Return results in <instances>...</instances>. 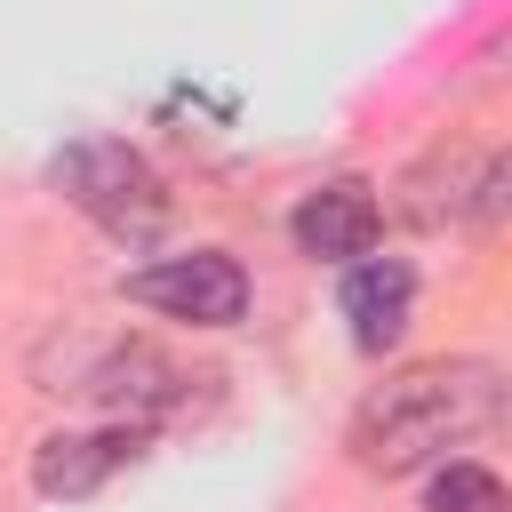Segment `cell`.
Here are the masks:
<instances>
[{
  "label": "cell",
  "instance_id": "obj_1",
  "mask_svg": "<svg viewBox=\"0 0 512 512\" xmlns=\"http://www.w3.org/2000/svg\"><path fill=\"white\" fill-rule=\"evenodd\" d=\"M504 408L496 368L480 360H416L400 376H384L360 416H352V464L376 480H408L424 464H440L448 448H464L488 416Z\"/></svg>",
  "mask_w": 512,
  "mask_h": 512
},
{
  "label": "cell",
  "instance_id": "obj_2",
  "mask_svg": "<svg viewBox=\"0 0 512 512\" xmlns=\"http://www.w3.org/2000/svg\"><path fill=\"white\" fill-rule=\"evenodd\" d=\"M48 176H56V192H64L80 216H96V224L120 232V240H144V232L168 224V184H160L152 160H144L136 144H120V136H88V144L56 152Z\"/></svg>",
  "mask_w": 512,
  "mask_h": 512
},
{
  "label": "cell",
  "instance_id": "obj_3",
  "mask_svg": "<svg viewBox=\"0 0 512 512\" xmlns=\"http://www.w3.org/2000/svg\"><path fill=\"white\" fill-rule=\"evenodd\" d=\"M72 392L80 400H96L112 424H160V416H176L184 400H192V376L160 352V344H144V336H120V344H104L80 376H72Z\"/></svg>",
  "mask_w": 512,
  "mask_h": 512
},
{
  "label": "cell",
  "instance_id": "obj_4",
  "mask_svg": "<svg viewBox=\"0 0 512 512\" xmlns=\"http://www.w3.org/2000/svg\"><path fill=\"white\" fill-rule=\"evenodd\" d=\"M128 304L192 320V328H232L248 312V272L224 248H192V256H160L144 272H128Z\"/></svg>",
  "mask_w": 512,
  "mask_h": 512
},
{
  "label": "cell",
  "instance_id": "obj_5",
  "mask_svg": "<svg viewBox=\"0 0 512 512\" xmlns=\"http://www.w3.org/2000/svg\"><path fill=\"white\" fill-rule=\"evenodd\" d=\"M376 232H384V208H376V192H368L360 176H328V184L304 192L296 216H288V240H296V256H312V264H360V256L376 248Z\"/></svg>",
  "mask_w": 512,
  "mask_h": 512
},
{
  "label": "cell",
  "instance_id": "obj_6",
  "mask_svg": "<svg viewBox=\"0 0 512 512\" xmlns=\"http://www.w3.org/2000/svg\"><path fill=\"white\" fill-rule=\"evenodd\" d=\"M144 432L136 424H96V432H48L40 456H32V488L48 504H72V496H96L120 464H136Z\"/></svg>",
  "mask_w": 512,
  "mask_h": 512
},
{
  "label": "cell",
  "instance_id": "obj_7",
  "mask_svg": "<svg viewBox=\"0 0 512 512\" xmlns=\"http://www.w3.org/2000/svg\"><path fill=\"white\" fill-rule=\"evenodd\" d=\"M408 312H416V272L400 256H360L344 264V320H352V344L360 352H384L408 336Z\"/></svg>",
  "mask_w": 512,
  "mask_h": 512
},
{
  "label": "cell",
  "instance_id": "obj_8",
  "mask_svg": "<svg viewBox=\"0 0 512 512\" xmlns=\"http://www.w3.org/2000/svg\"><path fill=\"white\" fill-rule=\"evenodd\" d=\"M472 192H480V152H432V160L408 176V216H416V224L472 216Z\"/></svg>",
  "mask_w": 512,
  "mask_h": 512
},
{
  "label": "cell",
  "instance_id": "obj_9",
  "mask_svg": "<svg viewBox=\"0 0 512 512\" xmlns=\"http://www.w3.org/2000/svg\"><path fill=\"white\" fill-rule=\"evenodd\" d=\"M424 512H512V496H504V480H496L488 464L448 456V464L424 480Z\"/></svg>",
  "mask_w": 512,
  "mask_h": 512
},
{
  "label": "cell",
  "instance_id": "obj_10",
  "mask_svg": "<svg viewBox=\"0 0 512 512\" xmlns=\"http://www.w3.org/2000/svg\"><path fill=\"white\" fill-rule=\"evenodd\" d=\"M472 216H480V224H504V216H512V152L480 160V192H472Z\"/></svg>",
  "mask_w": 512,
  "mask_h": 512
},
{
  "label": "cell",
  "instance_id": "obj_11",
  "mask_svg": "<svg viewBox=\"0 0 512 512\" xmlns=\"http://www.w3.org/2000/svg\"><path fill=\"white\" fill-rule=\"evenodd\" d=\"M504 408H512V384H504Z\"/></svg>",
  "mask_w": 512,
  "mask_h": 512
}]
</instances>
